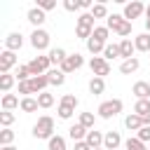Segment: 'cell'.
I'll list each match as a JSON object with an SVG mask.
<instances>
[{"label": "cell", "instance_id": "obj_40", "mask_svg": "<svg viewBox=\"0 0 150 150\" xmlns=\"http://www.w3.org/2000/svg\"><path fill=\"white\" fill-rule=\"evenodd\" d=\"M136 138L143 141L145 145H150V127H141V129L136 131Z\"/></svg>", "mask_w": 150, "mask_h": 150}, {"label": "cell", "instance_id": "obj_6", "mask_svg": "<svg viewBox=\"0 0 150 150\" xmlns=\"http://www.w3.org/2000/svg\"><path fill=\"white\" fill-rule=\"evenodd\" d=\"M89 68H91L94 77H103L105 80V75H110V61H105L103 56H91L89 59Z\"/></svg>", "mask_w": 150, "mask_h": 150}, {"label": "cell", "instance_id": "obj_21", "mask_svg": "<svg viewBox=\"0 0 150 150\" xmlns=\"http://www.w3.org/2000/svg\"><path fill=\"white\" fill-rule=\"evenodd\" d=\"M124 127H127L129 131H138V129H141V127H145V124H143V120H141L136 112H131V115H127V117H124Z\"/></svg>", "mask_w": 150, "mask_h": 150}, {"label": "cell", "instance_id": "obj_47", "mask_svg": "<svg viewBox=\"0 0 150 150\" xmlns=\"http://www.w3.org/2000/svg\"><path fill=\"white\" fill-rule=\"evenodd\" d=\"M145 21H150V5H145Z\"/></svg>", "mask_w": 150, "mask_h": 150}, {"label": "cell", "instance_id": "obj_36", "mask_svg": "<svg viewBox=\"0 0 150 150\" xmlns=\"http://www.w3.org/2000/svg\"><path fill=\"white\" fill-rule=\"evenodd\" d=\"M0 124H2V129H9L14 124V112L12 110H2L0 112Z\"/></svg>", "mask_w": 150, "mask_h": 150}, {"label": "cell", "instance_id": "obj_11", "mask_svg": "<svg viewBox=\"0 0 150 150\" xmlns=\"http://www.w3.org/2000/svg\"><path fill=\"white\" fill-rule=\"evenodd\" d=\"M120 145H122L120 131H105V136H103V148H105V150H117Z\"/></svg>", "mask_w": 150, "mask_h": 150}, {"label": "cell", "instance_id": "obj_43", "mask_svg": "<svg viewBox=\"0 0 150 150\" xmlns=\"http://www.w3.org/2000/svg\"><path fill=\"white\" fill-rule=\"evenodd\" d=\"M63 9L66 12H77L80 9V0H63Z\"/></svg>", "mask_w": 150, "mask_h": 150}, {"label": "cell", "instance_id": "obj_27", "mask_svg": "<svg viewBox=\"0 0 150 150\" xmlns=\"http://www.w3.org/2000/svg\"><path fill=\"white\" fill-rule=\"evenodd\" d=\"M124 23V16L122 14H110L108 19H105V26H108V30H112V33H117V28Z\"/></svg>", "mask_w": 150, "mask_h": 150}, {"label": "cell", "instance_id": "obj_15", "mask_svg": "<svg viewBox=\"0 0 150 150\" xmlns=\"http://www.w3.org/2000/svg\"><path fill=\"white\" fill-rule=\"evenodd\" d=\"M87 134H89V129H84V127H82L80 122H77V124H70V127H68V136H70V138H73L75 143H77V141H84V138H87Z\"/></svg>", "mask_w": 150, "mask_h": 150}, {"label": "cell", "instance_id": "obj_44", "mask_svg": "<svg viewBox=\"0 0 150 150\" xmlns=\"http://www.w3.org/2000/svg\"><path fill=\"white\" fill-rule=\"evenodd\" d=\"M19 94H23V96H30L33 91H30V82L26 80V82H19Z\"/></svg>", "mask_w": 150, "mask_h": 150}, {"label": "cell", "instance_id": "obj_24", "mask_svg": "<svg viewBox=\"0 0 150 150\" xmlns=\"http://www.w3.org/2000/svg\"><path fill=\"white\" fill-rule=\"evenodd\" d=\"M103 49H105V45H103V42H98L96 38H89V40H87V52H89L91 56L103 54Z\"/></svg>", "mask_w": 150, "mask_h": 150}, {"label": "cell", "instance_id": "obj_20", "mask_svg": "<svg viewBox=\"0 0 150 150\" xmlns=\"http://www.w3.org/2000/svg\"><path fill=\"white\" fill-rule=\"evenodd\" d=\"M47 80H49L52 87H61V84L66 82V73H61L59 68H52V70L47 73Z\"/></svg>", "mask_w": 150, "mask_h": 150}, {"label": "cell", "instance_id": "obj_39", "mask_svg": "<svg viewBox=\"0 0 150 150\" xmlns=\"http://www.w3.org/2000/svg\"><path fill=\"white\" fill-rule=\"evenodd\" d=\"M56 112H59V117H61V120H70V117H73V112H75V108L59 103V110H56Z\"/></svg>", "mask_w": 150, "mask_h": 150}, {"label": "cell", "instance_id": "obj_1", "mask_svg": "<svg viewBox=\"0 0 150 150\" xmlns=\"http://www.w3.org/2000/svg\"><path fill=\"white\" fill-rule=\"evenodd\" d=\"M94 21H96V19L91 16V12H82V14L77 16V23H75V35H77L80 40H84V42H87V40L91 38L94 28H96V26H94Z\"/></svg>", "mask_w": 150, "mask_h": 150}, {"label": "cell", "instance_id": "obj_7", "mask_svg": "<svg viewBox=\"0 0 150 150\" xmlns=\"http://www.w3.org/2000/svg\"><path fill=\"white\" fill-rule=\"evenodd\" d=\"M141 14H145V5H143L141 0H131V2H127V5H124L122 16H124L127 21H131V23H134V19H138Z\"/></svg>", "mask_w": 150, "mask_h": 150}, {"label": "cell", "instance_id": "obj_8", "mask_svg": "<svg viewBox=\"0 0 150 150\" xmlns=\"http://www.w3.org/2000/svg\"><path fill=\"white\" fill-rule=\"evenodd\" d=\"M16 52H9V49H5L2 54H0V75H5V73H9L14 66H16Z\"/></svg>", "mask_w": 150, "mask_h": 150}, {"label": "cell", "instance_id": "obj_34", "mask_svg": "<svg viewBox=\"0 0 150 150\" xmlns=\"http://www.w3.org/2000/svg\"><path fill=\"white\" fill-rule=\"evenodd\" d=\"M47 150H66V138L63 136H52L47 141Z\"/></svg>", "mask_w": 150, "mask_h": 150}, {"label": "cell", "instance_id": "obj_28", "mask_svg": "<svg viewBox=\"0 0 150 150\" xmlns=\"http://www.w3.org/2000/svg\"><path fill=\"white\" fill-rule=\"evenodd\" d=\"M14 82H16V77H14L12 73H5V75H0V89H2L5 94H9V89L14 87Z\"/></svg>", "mask_w": 150, "mask_h": 150}, {"label": "cell", "instance_id": "obj_33", "mask_svg": "<svg viewBox=\"0 0 150 150\" xmlns=\"http://www.w3.org/2000/svg\"><path fill=\"white\" fill-rule=\"evenodd\" d=\"M77 122H80L84 129L91 131V129H94V122H96V115H94V112H80V120H77Z\"/></svg>", "mask_w": 150, "mask_h": 150}, {"label": "cell", "instance_id": "obj_17", "mask_svg": "<svg viewBox=\"0 0 150 150\" xmlns=\"http://www.w3.org/2000/svg\"><path fill=\"white\" fill-rule=\"evenodd\" d=\"M138 68H141V61H138L136 56H134V59H127V61L120 63V73H122V75H131V73H136Z\"/></svg>", "mask_w": 150, "mask_h": 150}, {"label": "cell", "instance_id": "obj_10", "mask_svg": "<svg viewBox=\"0 0 150 150\" xmlns=\"http://www.w3.org/2000/svg\"><path fill=\"white\" fill-rule=\"evenodd\" d=\"M23 47V35L21 33H9L7 38H5V49H9V52H19Z\"/></svg>", "mask_w": 150, "mask_h": 150}, {"label": "cell", "instance_id": "obj_48", "mask_svg": "<svg viewBox=\"0 0 150 150\" xmlns=\"http://www.w3.org/2000/svg\"><path fill=\"white\" fill-rule=\"evenodd\" d=\"M0 150H16L14 145H5V148H0Z\"/></svg>", "mask_w": 150, "mask_h": 150}, {"label": "cell", "instance_id": "obj_49", "mask_svg": "<svg viewBox=\"0 0 150 150\" xmlns=\"http://www.w3.org/2000/svg\"><path fill=\"white\" fill-rule=\"evenodd\" d=\"M145 33H150V21H145Z\"/></svg>", "mask_w": 150, "mask_h": 150}, {"label": "cell", "instance_id": "obj_51", "mask_svg": "<svg viewBox=\"0 0 150 150\" xmlns=\"http://www.w3.org/2000/svg\"><path fill=\"white\" fill-rule=\"evenodd\" d=\"M148 150H150V145H148Z\"/></svg>", "mask_w": 150, "mask_h": 150}, {"label": "cell", "instance_id": "obj_14", "mask_svg": "<svg viewBox=\"0 0 150 150\" xmlns=\"http://www.w3.org/2000/svg\"><path fill=\"white\" fill-rule=\"evenodd\" d=\"M47 56H49V61H52V66H54V68H59V66H61V63L68 59L66 49H61V47H54V49H49V54H47Z\"/></svg>", "mask_w": 150, "mask_h": 150}, {"label": "cell", "instance_id": "obj_2", "mask_svg": "<svg viewBox=\"0 0 150 150\" xmlns=\"http://www.w3.org/2000/svg\"><path fill=\"white\" fill-rule=\"evenodd\" d=\"M33 136L40 138V141H49L52 136H56L54 134V120L49 115H40L38 122L33 124Z\"/></svg>", "mask_w": 150, "mask_h": 150}, {"label": "cell", "instance_id": "obj_35", "mask_svg": "<svg viewBox=\"0 0 150 150\" xmlns=\"http://www.w3.org/2000/svg\"><path fill=\"white\" fill-rule=\"evenodd\" d=\"M38 103H40V108H52L54 105V94H49V91H42V94H38Z\"/></svg>", "mask_w": 150, "mask_h": 150}, {"label": "cell", "instance_id": "obj_9", "mask_svg": "<svg viewBox=\"0 0 150 150\" xmlns=\"http://www.w3.org/2000/svg\"><path fill=\"white\" fill-rule=\"evenodd\" d=\"M26 19H28V23L33 28H42V23L47 21V12H42L40 7H30L28 14H26Z\"/></svg>", "mask_w": 150, "mask_h": 150}, {"label": "cell", "instance_id": "obj_22", "mask_svg": "<svg viewBox=\"0 0 150 150\" xmlns=\"http://www.w3.org/2000/svg\"><path fill=\"white\" fill-rule=\"evenodd\" d=\"M134 45H136V52H150V33H141L134 38Z\"/></svg>", "mask_w": 150, "mask_h": 150}, {"label": "cell", "instance_id": "obj_30", "mask_svg": "<svg viewBox=\"0 0 150 150\" xmlns=\"http://www.w3.org/2000/svg\"><path fill=\"white\" fill-rule=\"evenodd\" d=\"M91 16H94V19H108L110 14H108V7H105V2H96V5L91 7Z\"/></svg>", "mask_w": 150, "mask_h": 150}, {"label": "cell", "instance_id": "obj_29", "mask_svg": "<svg viewBox=\"0 0 150 150\" xmlns=\"http://www.w3.org/2000/svg\"><path fill=\"white\" fill-rule=\"evenodd\" d=\"M124 150H148V145H145L143 141H138L136 136H129V138L124 141Z\"/></svg>", "mask_w": 150, "mask_h": 150}, {"label": "cell", "instance_id": "obj_3", "mask_svg": "<svg viewBox=\"0 0 150 150\" xmlns=\"http://www.w3.org/2000/svg\"><path fill=\"white\" fill-rule=\"evenodd\" d=\"M122 108H124V103L120 101V98H110V101H103L101 105H98V117L101 120H112L115 115H120L122 112Z\"/></svg>", "mask_w": 150, "mask_h": 150}, {"label": "cell", "instance_id": "obj_26", "mask_svg": "<svg viewBox=\"0 0 150 150\" xmlns=\"http://www.w3.org/2000/svg\"><path fill=\"white\" fill-rule=\"evenodd\" d=\"M0 105H2V110H14V108L21 105V101H19V96H14V94H5Z\"/></svg>", "mask_w": 150, "mask_h": 150}, {"label": "cell", "instance_id": "obj_41", "mask_svg": "<svg viewBox=\"0 0 150 150\" xmlns=\"http://www.w3.org/2000/svg\"><path fill=\"white\" fill-rule=\"evenodd\" d=\"M117 35H120L122 40H124L127 35H131V21H127V19H124V23H122V26L117 28Z\"/></svg>", "mask_w": 150, "mask_h": 150}, {"label": "cell", "instance_id": "obj_32", "mask_svg": "<svg viewBox=\"0 0 150 150\" xmlns=\"http://www.w3.org/2000/svg\"><path fill=\"white\" fill-rule=\"evenodd\" d=\"M14 77H16V82H26V80H30L33 75H30V68H28V63H26V66H16V70H14Z\"/></svg>", "mask_w": 150, "mask_h": 150}, {"label": "cell", "instance_id": "obj_12", "mask_svg": "<svg viewBox=\"0 0 150 150\" xmlns=\"http://www.w3.org/2000/svg\"><path fill=\"white\" fill-rule=\"evenodd\" d=\"M120 54H122V61L134 59V54H136V45H134V40H131V38L120 40Z\"/></svg>", "mask_w": 150, "mask_h": 150}, {"label": "cell", "instance_id": "obj_18", "mask_svg": "<svg viewBox=\"0 0 150 150\" xmlns=\"http://www.w3.org/2000/svg\"><path fill=\"white\" fill-rule=\"evenodd\" d=\"M131 91L136 94V101H141V98H150V82H136L134 87H131Z\"/></svg>", "mask_w": 150, "mask_h": 150}, {"label": "cell", "instance_id": "obj_25", "mask_svg": "<svg viewBox=\"0 0 150 150\" xmlns=\"http://www.w3.org/2000/svg\"><path fill=\"white\" fill-rule=\"evenodd\" d=\"M89 91H91L94 96L103 94V91H105V80H103V77H91V80H89Z\"/></svg>", "mask_w": 150, "mask_h": 150}, {"label": "cell", "instance_id": "obj_4", "mask_svg": "<svg viewBox=\"0 0 150 150\" xmlns=\"http://www.w3.org/2000/svg\"><path fill=\"white\" fill-rule=\"evenodd\" d=\"M49 42H52V35H49L45 28H33V33H30V45H33V49L45 52V49H49Z\"/></svg>", "mask_w": 150, "mask_h": 150}, {"label": "cell", "instance_id": "obj_46", "mask_svg": "<svg viewBox=\"0 0 150 150\" xmlns=\"http://www.w3.org/2000/svg\"><path fill=\"white\" fill-rule=\"evenodd\" d=\"M75 150H91V148H89L87 141H77V143H75Z\"/></svg>", "mask_w": 150, "mask_h": 150}, {"label": "cell", "instance_id": "obj_16", "mask_svg": "<svg viewBox=\"0 0 150 150\" xmlns=\"http://www.w3.org/2000/svg\"><path fill=\"white\" fill-rule=\"evenodd\" d=\"M103 136H105L103 131H96V129H91V131L87 134V138H84V141L89 143V148H91V150H96V148H103Z\"/></svg>", "mask_w": 150, "mask_h": 150}, {"label": "cell", "instance_id": "obj_37", "mask_svg": "<svg viewBox=\"0 0 150 150\" xmlns=\"http://www.w3.org/2000/svg\"><path fill=\"white\" fill-rule=\"evenodd\" d=\"M12 141H14V131H12V129H2V131H0V148L12 145Z\"/></svg>", "mask_w": 150, "mask_h": 150}, {"label": "cell", "instance_id": "obj_42", "mask_svg": "<svg viewBox=\"0 0 150 150\" xmlns=\"http://www.w3.org/2000/svg\"><path fill=\"white\" fill-rule=\"evenodd\" d=\"M35 7H40L42 12H49V9H54L56 7V0H38V5Z\"/></svg>", "mask_w": 150, "mask_h": 150}, {"label": "cell", "instance_id": "obj_5", "mask_svg": "<svg viewBox=\"0 0 150 150\" xmlns=\"http://www.w3.org/2000/svg\"><path fill=\"white\" fill-rule=\"evenodd\" d=\"M82 66H84V56H82L80 52H75V54H68V59L59 66V70H61V73H66V75H70V73L80 70Z\"/></svg>", "mask_w": 150, "mask_h": 150}, {"label": "cell", "instance_id": "obj_31", "mask_svg": "<svg viewBox=\"0 0 150 150\" xmlns=\"http://www.w3.org/2000/svg\"><path fill=\"white\" fill-rule=\"evenodd\" d=\"M108 35H110L108 26H96V28H94V33H91V38H96V40H98V42H103V45H108Z\"/></svg>", "mask_w": 150, "mask_h": 150}, {"label": "cell", "instance_id": "obj_50", "mask_svg": "<svg viewBox=\"0 0 150 150\" xmlns=\"http://www.w3.org/2000/svg\"><path fill=\"white\" fill-rule=\"evenodd\" d=\"M96 150H105V148H96Z\"/></svg>", "mask_w": 150, "mask_h": 150}, {"label": "cell", "instance_id": "obj_23", "mask_svg": "<svg viewBox=\"0 0 150 150\" xmlns=\"http://www.w3.org/2000/svg\"><path fill=\"white\" fill-rule=\"evenodd\" d=\"M23 112H35L38 108H40V103H38V98H33V96H21V105H19Z\"/></svg>", "mask_w": 150, "mask_h": 150}, {"label": "cell", "instance_id": "obj_45", "mask_svg": "<svg viewBox=\"0 0 150 150\" xmlns=\"http://www.w3.org/2000/svg\"><path fill=\"white\" fill-rule=\"evenodd\" d=\"M91 7H94V2H91V0H80V9H84V12H91Z\"/></svg>", "mask_w": 150, "mask_h": 150}, {"label": "cell", "instance_id": "obj_13", "mask_svg": "<svg viewBox=\"0 0 150 150\" xmlns=\"http://www.w3.org/2000/svg\"><path fill=\"white\" fill-rule=\"evenodd\" d=\"M28 82H30V91H33V94H42V91L49 87V80H47V75H38V77H30Z\"/></svg>", "mask_w": 150, "mask_h": 150}, {"label": "cell", "instance_id": "obj_19", "mask_svg": "<svg viewBox=\"0 0 150 150\" xmlns=\"http://www.w3.org/2000/svg\"><path fill=\"white\" fill-rule=\"evenodd\" d=\"M103 59H105V61L122 59V54H120V42H108L105 49H103Z\"/></svg>", "mask_w": 150, "mask_h": 150}, {"label": "cell", "instance_id": "obj_38", "mask_svg": "<svg viewBox=\"0 0 150 150\" xmlns=\"http://www.w3.org/2000/svg\"><path fill=\"white\" fill-rule=\"evenodd\" d=\"M59 103H63V105H70V108H77V105H80V101H77V96H75V94H63Z\"/></svg>", "mask_w": 150, "mask_h": 150}]
</instances>
